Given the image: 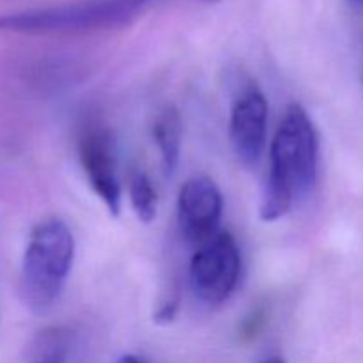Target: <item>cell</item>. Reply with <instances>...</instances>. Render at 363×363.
<instances>
[{"mask_svg":"<svg viewBox=\"0 0 363 363\" xmlns=\"http://www.w3.org/2000/svg\"><path fill=\"white\" fill-rule=\"evenodd\" d=\"M319 140L305 108L293 103L286 108L269 145V170L262 186L259 216L277 222L307 195L318 181Z\"/></svg>","mask_w":363,"mask_h":363,"instance_id":"6da1fadb","label":"cell"},{"mask_svg":"<svg viewBox=\"0 0 363 363\" xmlns=\"http://www.w3.org/2000/svg\"><path fill=\"white\" fill-rule=\"evenodd\" d=\"M74 259L73 233L64 222L50 218L32 230L20 273V293L25 307L45 314L64 289Z\"/></svg>","mask_w":363,"mask_h":363,"instance_id":"7a4b0ae2","label":"cell"},{"mask_svg":"<svg viewBox=\"0 0 363 363\" xmlns=\"http://www.w3.org/2000/svg\"><path fill=\"white\" fill-rule=\"evenodd\" d=\"M149 0H82L66 6L0 16V30L20 34H73L117 28L133 21Z\"/></svg>","mask_w":363,"mask_h":363,"instance_id":"3957f363","label":"cell"},{"mask_svg":"<svg viewBox=\"0 0 363 363\" xmlns=\"http://www.w3.org/2000/svg\"><path fill=\"white\" fill-rule=\"evenodd\" d=\"M241 273V254L233 234L220 230L199 247L190 262V284L195 296L218 307L234 293Z\"/></svg>","mask_w":363,"mask_h":363,"instance_id":"277c9868","label":"cell"},{"mask_svg":"<svg viewBox=\"0 0 363 363\" xmlns=\"http://www.w3.org/2000/svg\"><path fill=\"white\" fill-rule=\"evenodd\" d=\"M78 158L89 184L106 206L112 216H119L123 206L113 138L101 123H91L78 138Z\"/></svg>","mask_w":363,"mask_h":363,"instance_id":"5b68a950","label":"cell"},{"mask_svg":"<svg viewBox=\"0 0 363 363\" xmlns=\"http://www.w3.org/2000/svg\"><path fill=\"white\" fill-rule=\"evenodd\" d=\"M223 197L211 177L188 179L177 195V222L181 234L190 243L204 245L220 233Z\"/></svg>","mask_w":363,"mask_h":363,"instance_id":"8992f818","label":"cell"},{"mask_svg":"<svg viewBox=\"0 0 363 363\" xmlns=\"http://www.w3.org/2000/svg\"><path fill=\"white\" fill-rule=\"evenodd\" d=\"M268 133V101L261 89L250 84L241 91L230 110L229 137L238 160L252 167L261 160Z\"/></svg>","mask_w":363,"mask_h":363,"instance_id":"52a82bcc","label":"cell"},{"mask_svg":"<svg viewBox=\"0 0 363 363\" xmlns=\"http://www.w3.org/2000/svg\"><path fill=\"white\" fill-rule=\"evenodd\" d=\"M152 138L160 151L163 170L172 176L179 165L181 140H183V123L179 110L174 105H165L152 121Z\"/></svg>","mask_w":363,"mask_h":363,"instance_id":"ba28073f","label":"cell"},{"mask_svg":"<svg viewBox=\"0 0 363 363\" xmlns=\"http://www.w3.org/2000/svg\"><path fill=\"white\" fill-rule=\"evenodd\" d=\"M128 191H130L131 208H133L137 218L142 223H151L158 213V197H156V190L147 174L140 172V170L131 174Z\"/></svg>","mask_w":363,"mask_h":363,"instance_id":"9c48e42d","label":"cell"},{"mask_svg":"<svg viewBox=\"0 0 363 363\" xmlns=\"http://www.w3.org/2000/svg\"><path fill=\"white\" fill-rule=\"evenodd\" d=\"M262 323H264V315H262V312H254V314L243 323V326H241V335H243V339L247 340L254 339V337L259 333V330L262 328Z\"/></svg>","mask_w":363,"mask_h":363,"instance_id":"30bf717a","label":"cell"},{"mask_svg":"<svg viewBox=\"0 0 363 363\" xmlns=\"http://www.w3.org/2000/svg\"><path fill=\"white\" fill-rule=\"evenodd\" d=\"M177 307H179V301H177V298H174V300L167 301L165 305H162V307L156 311V315H155V321L156 323H162V325H167V323H172L174 321V315H176L177 312Z\"/></svg>","mask_w":363,"mask_h":363,"instance_id":"8fae6325","label":"cell"},{"mask_svg":"<svg viewBox=\"0 0 363 363\" xmlns=\"http://www.w3.org/2000/svg\"><path fill=\"white\" fill-rule=\"evenodd\" d=\"M35 363H66V360H64L62 353H52V354H46V357H43L41 360H38Z\"/></svg>","mask_w":363,"mask_h":363,"instance_id":"7c38bea8","label":"cell"},{"mask_svg":"<svg viewBox=\"0 0 363 363\" xmlns=\"http://www.w3.org/2000/svg\"><path fill=\"white\" fill-rule=\"evenodd\" d=\"M117 363H142V360H138V358L133 357V354H124V357Z\"/></svg>","mask_w":363,"mask_h":363,"instance_id":"4fadbf2b","label":"cell"},{"mask_svg":"<svg viewBox=\"0 0 363 363\" xmlns=\"http://www.w3.org/2000/svg\"><path fill=\"white\" fill-rule=\"evenodd\" d=\"M261 363H286V362H284L282 358H279V357H272V358H268V360H264Z\"/></svg>","mask_w":363,"mask_h":363,"instance_id":"5bb4252c","label":"cell"},{"mask_svg":"<svg viewBox=\"0 0 363 363\" xmlns=\"http://www.w3.org/2000/svg\"><path fill=\"white\" fill-rule=\"evenodd\" d=\"M351 2H354V4H358V6H363V0H351Z\"/></svg>","mask_w":363,"mask_h":363,"instance_id":"9a60e30c","label":"cell"},{"mask_svg":"<svg viewBox=\"0 0 363 363\" xmlns=\"http://www.w3.org/2000/svg\"><path fill=\"white\" fill-rule=\"evenodd\" d=\"M206 2H218V0H206Z\"/></svg>","mask_w":363,"mask_h":363,"instance_id":"2e32d148","label":"cell"}]
</instances>
